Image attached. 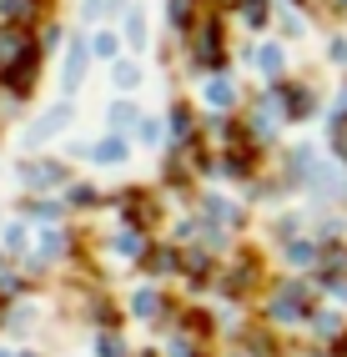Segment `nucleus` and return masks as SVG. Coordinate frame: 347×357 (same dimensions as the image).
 I'll use <instances>...</instances> for the list:
<instances>
[{
    "label": "nucleus",
    "mask_w": 347,
    "mask_h": 357,
    "mask_svg": "<svg viewBox=\"0 0 347 357\" xmlns=\"http://www.w3.org/2000/svg\"><path fill=\"white\" fill-rule=\"evenodd\" d=\"M116 81H121V86H136V81H141V70H131V66H116Z\"/></svg>",
    "instance_id": "obj_3"
},
{
    "label": "nucleus",
    "mask_w": 347,
    "mask_h": 357,
    "mask_svg": "<svg viewBox=\"0 0 347 357\" xmlns=\"http://www.w3.org/2000/svg\"><path fill=\"white\" fill-rule=\"evenodd\" d=\"M126 40H146V20H141V15L126 20Z\"/></svg>",
    "instance_id": "obj_2"
},
{
    "label": "nucleus",
    "mask_w": 347,
    "mask_h": 357,
    "mask_svg": "<svg viewBox=\"0 0 347 357\" xmlns=\"http://www.w3.org/2000/svg\"><path fill=\"white\" fill-rule=\"evenodd\" d=\"M121 156H126V146H121V141H116V136L96 146V161H121Z\"/></svg>",
    "instance_id": "obj_1"
}]
</instances>
